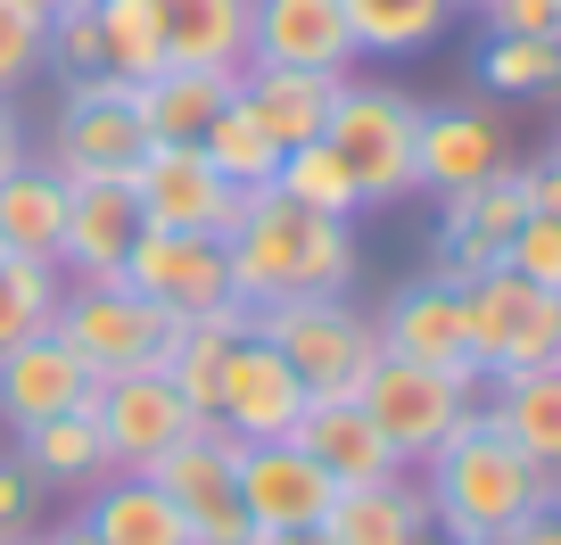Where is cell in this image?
Returning <instances> with one entry per match:
<instances>
[{"label":"cell","instance_id":"1","mask_svg":"<svg viewBox=\"0 0 561 545\" xmlns=\"http://www.w3.org/2000/svg\"><path fill=\"white\" fill-rule=\"evenodd\" d=\"M231 298L240 306H289V298H355V224L314 215L280 191H248L240 224L224 231Z\"/></svg>","mask_w":561,"mask_h":545},{"label":"cell","instance_id":"2","mask_svg":"<svg viewBox=\"0 0 561 545\" xmlns=\"http://www.w3.org/2000/svg\"><path fill=\"white\" fill-rule=\"evenodd\" d=\"M421 488H430V529H438L446 545H488V537H504V529H520L528 512L561 504V488L504 439L488 397H479V413L455 422V439H446L438 455L421 463Z\"/></svg>","mask_w":561,"mask_h":545},{"label":"cell","instance_id":"3","mask_svg":"<svg viewBox=\"0 0 561 545\" xmlns=\"http://www.w3.org/2000/svg\"><path fill=\"white\" fill-rule=\"evenodd\" d=\"M248 331L306 381V397H355L380 364V331L355 298H289V306H248Z\"/></svg>","mask_w":561,"mask_h":545},{"label":"cell","instance_id":"4","mask_svg":"<svg viewBox=\"0 0 561 545\" xmlns=\"http://www.w3.org/2000/svg\"><path fill=\"white\" fill-rule=\"evenodd\" d=\"M140 149H149L140 91L116 83V75H83V83H58V116L34 158L67 182H133Z\"/></svg>","mask_w":561,"mask_h":545},{"label":"cell","instance_id":"5","mask_svg":"<svg viewBox=\"0 0 561 545\" xmlns=\"http://www.w3.org/2000/svg\"><path fill=\"white\" fill-rule=\"evenodd\" d=\"M322 141H331V158L355 174V198L364 207H388V198L421 191L413 182V141H421V100L397 83H339V107L331 124H322Z\"/></svg>","mask_w":561,"mask_h":545},{"label":"cell","instance_id":"6","mask_svg":"<svg viewBox=\"0 0 561 545\" xmlns=\"http://www.w3.org/2000/svg\"><path fill=\"white\" fill-rule=\"evenodd\" d=\"M479 397H488V381H455V372L404 364V355H380V364L355 381V405L371 413V430L388 439V455H397L404 472H421V463L438 455L462 413H479Z\"/></svg>","mask_w":561,"mask_h":545},{"label":"cell","instance_id":"7","mask_svg":"<svg viewBox=\"0 0 561 545\" xmlns=\"http://www.w3.org/2000/svg\"><path fill=\"white\" fill-rule=\"evenodd\" d=\"M50 331L107 381V372H165V355H174V339H182V315L149 306L140 289H124V273H116V282H67Z\"/></svg>","mask_w":561,"mask_h":545},{"label":"cell","instance_id":"8","mask_svg":"<svg viewBox=\"0 0 561 545\" xmlns=\"http://www.w3.org/2000/svg\"><path fill=\"white\" fill-rule=\"evenodd\" d=\"M462 315H471L479 381H512V372L561 364V289L520 282L512 264H488L479 282H462Z\"/></svg>","mask_w":561,"mask_h":545},{"label":"cell","instance_id":"9","mask_svg":"<svg viewBox=\"0 0 561 545\" xmlns=\"http://www.w3.org/2000/svg\"><path fill=\"white\" fill-rule=\"evenodd\" d=\"M149 479L182 504L191 545H256V521H248V504H240V439H231L224 422L198 413V430L165 446V455L149 463Z\"/></svg>","mask_w":561,"mask_h":545},{"label":"cell","instance_id":"10","mask_svg":"<svg viewBox=\"0 0 561 545\" xmlns=\"http://www.w3.org/2000/svg\"><path fill=\"white\" fill-rule=\"evenodd\" d=\"M124 289H140L165 315H224L231 298V257L215 231H174V224H140L133 257H124Z\"/></svg>","mask_w":561,"mask_h":545},{"label":"cell","instance_id":"11","mask_svg":"<svg viewBox=\"0 0 561 545\" xmlns=\"http://www.w3.org/2000/svg\"><path fill=\"white\" fill-rule=\"evenodd\" d=\"M83 413L100 422V446H107L116 472H149L174 439H191V430H198L191 397H182L165 372H107V381L91 388Z\"/></svg>","mask_w":561,"mask_h":545},{"label":"cell","instance_id":"12","mask_svg":"<svg viewBox=\"0 0 561 545\" xmlns=\"http://www.w3.org/2000/svg\"><path fill=\"white\" fill-rule=\"evenodd\" d=\"M133 198L149 224H174V231H215L224 240L231 224H240L248 191L240 182H224L207 158H198V141H149L133 166Z\"/></svg>","mask_w":561,"mask_h":545},{"label":"cell","instance_id":"13","mask_svg":"<svg viewBox=\"0 0 561 545\" xmlns=\"http://www.w3.org/2000/svg\"><path fill=\"white\" fill-rule=\"evenodd\" d=\"M371 331H380V355H404V364H430V372H455V381H479L471 315H462V282H446V273L404 282L397 298L371 315Z\"/></svg>","mask_w":561,"mask_h":545},{"label":"cell","instance_id":"14","mask_svg":"<svg viewBox=\"0 0 561 545\" xmlns=\"http://www.w3.org/2000/svg\"><path fill=\"white\" fill-rule=\"evenodd\" d=\"M298 413H306V381L280 364L256 331H240V348L224 355V381H215L207 422H224L240 446H256V439H289Z\"/></svg>","mask_w":561,"mask_h":545},{"label":"cell","instance_id":"15","mask_svg":"<svg viewBox=\"0 0 561 545\" xmlns=\"http://www.w3.org/2000/svg\"><path fill=\"white\" fill-rule=\"evenodd\" d=\"M248 67H306V75H355L364 50L347 34L339 0H248Z\"/></svg>","mask_w":561,"mask_h":545},{"label":"cell","instance_id":"16","mask_svg":"<svg viewBox=\"0 0 561 545\" xmlns=\"http://www.w3.org/2000/svg\"><path fill=\"white\" fill-rule=\"evenodd\" d=\"M91 388H100V372L58 331H34V339H18V348H0V430L18 439V430H34V422L83 413Z\"/></svg>","mask_w":561,"mask_h":545},{"label":"cell","instance_id":"17","mask_svg":"<svg viewBox=\"0 0 561 545\" xmlns=\"http://www.w3.org/2000/svg\"><path fill=\"white\" fill-rule=\"evenodd\" d=\"M240 504L256 529H322V512L339 504V479L298 439H256L240 446Z\"/></svg>","mask_w":561,"mask_h":545},{"label":"cell","instance_id":"18","mask_svg":"<svg viewBox=\"0 0 561 545\" xmlns=\"http://www.w3.org/2000/svg\"><path fill=\"white\" fill-rule=\"evenodd\" d=\"M528 224V198H520V174H495V182H479V191H455L446 198V215H438V264L430 273H446V282H479L488 264H504V248H512V231Z\"/></svg>","mask_w":561,"mask_h":545},{"label":"cell","instance_id":"19","mask_svg":"<svg viewBox=\"0 0 561 545\" xmlns=\"http://www.w3.org/2000/svg\"><path fill=\"white\" fill-rule=\"evenodd\" d=\"M140 198L133 182H75L67 191V240H58V273L67 282H116L124 257L140 240Z\"/></svg>","mask_w":561,"mask_h":545},{"label":"cell","instance_id":"20","mask_svg":"<svg viewBox=\"0 0 561 545\" xmlns=\"http://www.w3.org/2000/svg\"><path fill=\"white\" fill-rule=\"evenodd\" d=\"M504 133H495L488 107H421V141H413V182L421 191H479V182L504 174Z\"/></svg>","mask_w":561,"mask_h":545},{"label":"cell","instance_id":"21","mask_svg":"<svg viewBox=\"0 0 561 545\" xmlns=\"http://www.w3.org/2000/svg\"><path fill=\"white\" fill-rule=\"evenodd\" d=\"M289 439H298L306 455L339 479V488H371V479H397V472H404L355 397H306V413H298V430H289Z\"/></svg>","mask_w":561,"mask_h":545},{"label":"cell","instance_id":"22","mask_svg":"<svg viewBox=\"0 0 561 545\" xmlns=\"http://www.w3.org/2000/svg\"><path fill=\"white\" fill-rule=\"evenodd\" d=\"M322 529H331V545H438L421 472L371 479V488H339V504L322 512Z\"/></svg>","mask_w":561,"mask_h":545},{"label":"cell","instance_id":"23","mask_svg":"<svg viewBox=\"0 0 561 545\" xmlns=\"http://www.w3.org/2000/svg\"><path fill=\"white\" fill-rule=\"evenodd\" d=\"M339 83L347 75H306V67H240V107L273 133L280 149L322 141V124L339 107Z\"/></svg>","mask_w":561,"mask_h":545},{"label":"cell","instance_id":"24","mask_svg":"<svg viewBox=\"0 0 561 545\" xmlns=\"http://www.w3.org/2000/svg\"><path fill=\"white\" fill-rule=\"evenodd\" d=\"M9 455L34 472V488L42 496H67V504H83L91 488H100L116 463H107V446H100V422L91 413H58V422H34V430H18L9 439Z\"/></svg>","mask_w":561,"mask_h":545},{"label":"cell","instance_id":"25","mask_svg":"<svg viewBox=\"0 0 561 545\" xmlns=\"http://www.w3.org/2000/svg\"><path fill=\"white\" fill-rule=\"evenodd\" d=\"M83 521L100 529L107 545H191L182 504H174L149 472H107L100 488L83 496Z\"/></svg>","mask_w":561,"mask_h":545},{"label":"cell","instance_id":"26","mask_svg":"<svg viewBox=\"0 0 561 545\" xmlns=\"http://www.w3.org/2000/svg\"><path fill=\"white\" fill-rule=\"evenodd\" d=\"M165 34V67H248V0H149Z\"/></svg>","mask_w":561,"mask_h":545},{"label":"cell","instance_id":"27","mask_svg":"<svg viewBox=\"0 0 561 545\" xmlns=\"http://www.w3.org/2000/svg\"><path fill=\"white\" fill-rule=\"evenodd\" d=\"M140 91V124H149V141H198L231 100H240V75L224 67H158Z\"/></svg>","mask_w":561,"mask_h":545},{"label":"cell","instance_id":"28","mask_svg":"<svg viewBox=\"0 0 561 545\" xmlns=\"http://www.w3.org/2000/svg\"><path fill=\"white\" fill-rule=\"evenodd\" d=\"M488 413L504 422V439L561 488V364L512 372V381H488Z\"/></svg>","mask_w":561,"mask_h":545},{"label":"cell","instance_id":"29","mask_svg":"<svg viewBox=\"0 0 561 545\" xmlns=\"http://www.w3.org/2000/svg\"><path fill=\"white\" fill-rule=\"evenodd\" d=\"M67 174H50L42 158H25L18 174H0V240L9 257H50L58 264V240H67Z\"/></svg>","mask_w":561,"mask_h":545},{"label":"cell","instance_id":"30","mask_svg":"<svg viewBox=\"0 0 561 545\" xmlns=\"http://www.w3.org/2000/svg\"><path fill=\"white\" fill-rule=\"evenodd\" d=\"M347 9V34L355 50H380V58H404V50H430L455 18V0H339Z\"/></svg>","mask_w":561,"mask_h":545},{"label":"cell","instance_id":"31","mask_svg":"<svg viewBox=\"0 0 561 545\" xmlns=\"http://www.w3.org/2000/svg\"><path fill=\"white\" fill-rule=\"evenodd\" d=\"M91 25H100V75L116 83H149L165 67V34L149 0H91Z\"/></svg>","mask_w":561,"mask_h":545},{"label":"cell","instance_id":"32","mask_svg":"<svg viewBox=\"0 0 561 545\" xmlns=\"http://www.w3.org/2000/svg\"><path fill=\"white\" fill-rule=\"evenodd\" d=\"M198 158H207L224 182H240V191H273V174H280V141L264 133L256 116H248L240 100H231L224 116L198 133Z\"/></svg>","mask_w":561,"mask_h":545},{"label":"cell","instance_id":"33","mask_svg":"<svg viewBox=\"0 0 561 545\" xmlns=\"http://www.w3.org/2000/svg\"><path fill=\"white\" fill-rule=\"evenodd\" d=\"M58 298H67V273H58L50 257H9V264H0V348L50 331Z\"/></svg>","mask_w":561,"mask_h":545},{"label":"cell","instance_id":"34","mask_svg":"<svg viewBox=\"0 0 561 545\" xmlns=\"http://www.w3.org/2000/svg\"><path fill=\"white\" fill-rule=\"evenodd\" d=\"M273 191L280 198H298V207H314V215H347L355 224V174L331 158V141H306V149H280V174H273Z\"/></svg>","mask_w":561,"mask_h":545},{"label":"cell","instance_id":"35","mask_svg":"<svg viewBox=\"0 0 561 545\" xmlns=\"http://www.w3.org/2000/svg\"><path fill=\"white\" fill-rule=\"evenodd\" d=\"M479 83L504 91V100H537V91H561V42L495 34L488 50H479Z\"/></svg>","mask_w":561,"mask_h":545},{"label":"cell","instance_id":"36","mask_svg":"<svg viewBox=\"0 0 561 545\" xmlns=\"http://www.w3.org/2000/svg\"><path fill=\"white\" fill-rule=\"evenodd\" d=\"M42 75H50V18L0 0V100H25Z\"/></svg>","mask_w":561,"mask_h":545},{"label":"cell","instance_id":"37","mask_svg":"<svg viewBox=\"0 0 561 545\" xmlns=\"http://www.w3.org/2000/svg\"><path fill=\"white\" fill-rule=\"evenodd\" d=\"M504 264L520 273V282H537V289H561V224L553 215H528V224L512 231Z\"/></svg>","mask_w":561,"mask_h":545},{"label":"cell","instance_id":"38","mask_svg":"<svg viewBox=\"0 0 561 545\" xmlns=\"http://www.w3.org/2000/svg\"><path fill=\"white\" fill-rule=\"evenodd\" d=\"M9 537H42V488L9 446H0V545Z\"/></svg>","mask_w":561,"mask_h":545},{"label":"cell","instance_id":"39","mask_svg":"<svg viewBox=\"0 0 561 545\" xmlns=\"http://www.w3.org/2000/svg\"><path fill=\"white\" fill-rule=\"evenodd\" d=\"M488 25L528 42H561V0H488Z\"/></svg>","mask_w":561,"mask_h":545},{"label":"cell","instance_id":"40","mask_svg":"<svg viewBox=\"0 0 561 545\" xmlns=\"http://www.w3.org/2000/svg\"><path fill=\"white\" fill-rule=\"evenodd\" d=\"M512 174H520V198H528V215H553V224H561V158L512 166Z\"/></svg>","mask_w":561,"mask_h":545},{"label":"cell","instance_id":"41","mask_svg":"<svg viewBox=\"0 0 561 545\" xmlns=\"http://www.w3.org/2000/svg\"><path fill=\"white\" fill-rule=\"evenodd\" d=\"M25 158H34V133H25L18 100H0V174H18Z\"/></svg>","mask_w":561,"mask_h":545},{"label":"cell","instance_id":"42","mask_svg":"<svg viewBox=\"0 0 561 545\" xmlns=\"http://www.w3.org/2000/svg\"><path fill=\"white\" fill-rule=\"evenodd\" d=\"M488 545H561V504H545V512H528L520 529H504V537H488Z\"/></svg>","mask_w":561,"mask_h":545},{"label":"cell","instance_id":"43","mask_svg":"<svg viewBox=\"0 0 561 545\" xmlns=\"http://www.w3.org/2000/svg\"><path fill=\"white\" fill-rule=\"evenodd\" d=\"M42 545H107V537H100V529L83 521V512H67L58 529H42Z\"/></svg>","mask_w":561,"mask_h":545},{"label":"cell","instance_id":"44","mask_svg":"<svg viewBox=\"0 0 561 545\" xmlns=\"http://www.w3.org/2000/svg\"><path fill=\"white\" fill-rule=\"evenodd\" d=\"M256 545H331V529H256Z\"/></svg>","mask_w":561,"mask_h":545},{"label":"cell","instance_id":"45","mask_svg":"<svg viewBox=\"0 0 561 545\" xmlns=\"http://www.w3.org/2000/svg\"><path fill=\"white\" fill-rule=\"evenodd\" d=\"M18 9H34V18H67V9H83V0H18Z\"/></svg>","mask_w":561,"mask_h":545},{"label":"cell","instance_id":"46","mask_svg":"<svg viewBox=\"0 0 561 545\" xmlns=\"http://www.w3.org/2000/svg\"><path fill=\"white\" fill-rule=\"evenodd\" d=\"M9 545H42V537H9Z\"/></svg>","mask_w":561,"mask_h":545},{"label":"cell","instance_id":"47","mask_svg":"<svg viewBox=\"0 0 561 545\" xmlns=\"http://www.w3.org/2000/svg\"><path fill=\"white\" fill-rule=\"evenodd\" d=\"M0 264H9V240H0Z\"/></svg>","mask_w":561,"mask_h":545},{"label":"cell","instance_id":"48","mask_svg":"<svg viewBox=\"0 0 561 545\" xmlns=\"http://www.w3.org/2000/svg\"><path fill=\"white\" fill-rule=\"evenodd\" d=\"M553 158H561V133H553Z\"/></svg>","mask_w":561,"mask_h":545}]
</instances>
